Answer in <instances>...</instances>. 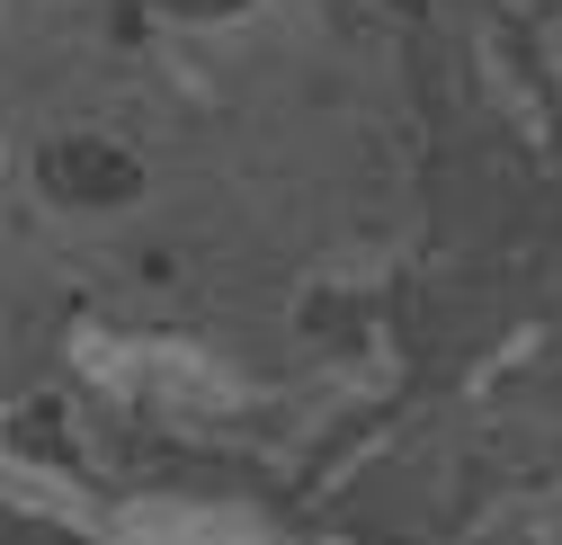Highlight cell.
Returning a JSON list of instances; mask_svg holds the SVG:
<instances>
[{
    "label": "cell",
    "instance_id": "6da1fadb",
    "mask_svg": "<svg viewBox=\"0 0 562 545\" xmlns=\"http://www.w3.org/2000/svg\"><path fill=\"white\" fill-rule=\"evenodd\" d=\"M36 170H45V188L63 207H116V197H134V179H144L116 144H45Z\"/></svg>",
    "mask_w": 562,
    "mask_h": 545
}]
</instances>
